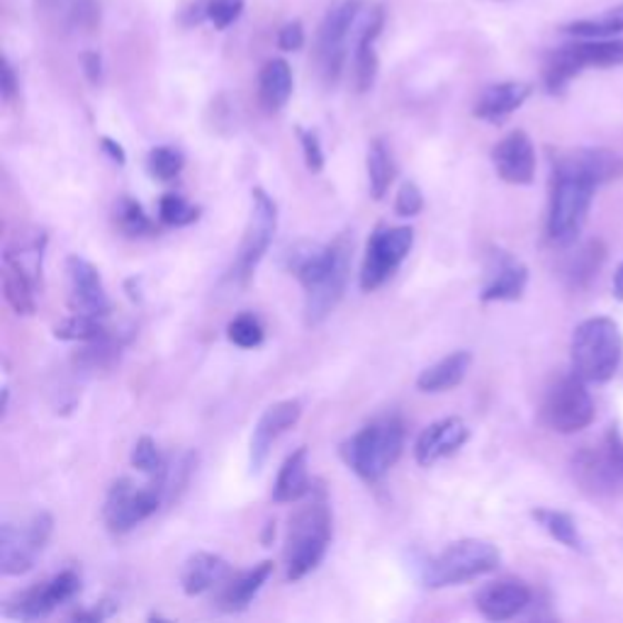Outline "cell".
Instances as JSON below:
<instances>
[{"instance_id":"cell-13","label":"cell","mask_w":623,"mask_h":623,"mask_svg":"<svg viewBox=\"0 0 623 623\" xmlns=\"http://www.w3.org/2000/svg\"><path fill=\"white\" fill-rule=\"evenodd\" d=\"M81 592V577L76 570H61L59 575L44 582H37L34 587L24 590L12 606L8 609L10 616L20 621H40L52 616L61 604L71 602Z\"/></svg>"},{"instance_id":"cell-29","label":"cell","mask_w":623,"mask_h":623,"mask_svg":"<svg viewBox=\"0 0 623 623\" xmlns=\"http://www.w3.org/2000/svg\"><path fill=\"white\" fill-rule=\"evenodd\" d=\"M273 575V563L263 561L257 567H251L241 575L227 582V587L220 596V606L224 612H244V609L257 600V594L263 590V584Z\"/></svg>"},{"instance_id":"cell-36","label":"cell","mask_w":623,"mask_h":623,"mask_svg":"<svg viewBox=\"0 0 623 623\" xmlns=\"http://www.w3.org/2000/svg\"><path fill=\"white\" fill-rule=\"evenodd\" d=\"M130 463H132L134 470H139V473L147 475V478L169 473L167 458L161 455V451L157 449V443L151 436H139L137 439L132 455H130Z\"/></svg>"},{"instance_id":"cell-48","label":"cell","mask_w":623,"mask_h":623,"mask_svg":"<svg viewBox=\"0 0 623 623\" xmlns=\"http://www.w3.org/2000/svg\"><path fill=\"white\" fill-rule=\"evenodd\" d=\"M100 147H103V151H105L110 161L118 163V167H124V163H127V151H124L122 144H118L110 137H103V139H100Z\"/></svg>"},{"instance_id":"cell-5","label":"cell","mask_w":623,"mask_h":623,"mask_svg":"<svg viewBox=\"0 0 623 623\" xmlns=\"http://www.w3.org/2000/svg\"><path fill=\"white\" fill-rule=\"evenodd\" d=\"M572 371L584 383H606L619 371L623 359V336L609 316L582 322L572 334Z\"/></svg>"},{"instance_id":"cell-18","label":"cell","mask_w":623,"mask_h":623,"mask_svg":"<svg viewBox=\"0 0 623 623\" xmlns=\"http://www.w3.org/2000/svg\"><path fill=\"white\" fill-rule=\"evenodd\" d=\"M494 171L504 183L529 185L536 175V149L526 132H510L492 149Z\"/></svg>"},{"instance_id":"cell-30","label":"cell","mask_w":623,"mask_h":623,"mask_svg":"<svg viewBox=\"0 0 623 623\" xmlns=\"http://www.w3.org/2000/svg\"><path fill=\"white\" fill-rule=\"evenodd\" d=\"M365 167H368V188H371L373 200H383L398 175L395 159H392V151L385 144V139L380 137L373 139L371 149H368Z\"/></svg>"},{"instance_id":"cell-25","label":"cell","mask_w":623,"mask_h":623,"mask_svg":"<svg viewBox=\"0 0 623 623\" xmlns=\"http://www.w3.org/2000/svg\"><path fill=\"white\" fill-rule=\"evenodd\" d=\"M308 446H300L285 458L273 485V502L292 504L310 498L314 482L308 473Z\"/></svg>"},{"instance_id":"cell-21","label":"cell","mask_w":623,"mask_h":623,"mask_svg":"<svg viewBox=\"0 0 623 623\" xmlns=\"http://www.w3.org/2000/svg\"><path fill=\"white\" fill-rule=\"evenodd\" d=\"M529 283V269L512 253L498 251L492 257V275L480 292L482 302H514L524 295Z\"/></svg>"},{"instance_id":"cell-14","label":"cell","mask_w":623,"mask_h":623,"mask_svg":"<svg viewBox=\"0 0 623 623\" xmlns=\"http://www.w3.org/2000/svg\"><path fill=\"white\" fill-rule=\"evenodd\" d=\"M580 482L592 492H614L623 488V439L609 431L600 449L582 451L575 461Z\"/></svg>"},{"instance_id":"cell-43","label":"cell","mask_w":623,"mask_h":623,"mask_svg":"<svg viewBox=\"0 0 623 623\" xmlns=\"http://www.w3.org/2000/svg\"><path fill=\"white\" fill-rule=\"evenodd\" d=\"M304 40H308V34H304V24L300 20H290L278 30V49H283V52H300Z\"/></svg>"},{"instance_id":"cell-9","label":"cell","mask_w":623,"mask_h":623,"mask_svg":"<svg viewBox=\"0 0 623 623\" xmlns=\"http://www.w3.org/2000/svg\"><path fill=\"white\" fill-rule=\"evenodd\" d=\"M623 63L621 40H582L567 44L551 54L545 63L543 81L549 93H563V88L575 79L582 69H609Z\"/></svg>"},{"instance_id":"cell-34","label":"cell","mask_w":623,"mask_h":623,"mask_svg":"<svg viewBox=\"0 0 623 623\" xmlns=\"http://www.w3.org/2000/svg\"><path fill=\"white\" fill-rule=\"evenodd\" d=\"M567 34L580 37V40H612L614 34L623 32V8H616L600 20H580L565 28Z\"/></svg>"},{"instance_id":"cell-47","label":"cell","mask_w":623,"mask_h":623,"mask_svg":"<svg viewBox=\"0 0 623 623\" xmlns=\"http://www.w3.org/2000/svg\"><path fill=\"white\" fill-rule=\"evenodd\" d=\"M20 96V79L16 73V67L8 59H3V100L12 103Z\"/></svg>"},{"instance_id":"cell-16","label":"cell","mask_w":623,"mask_h":623,"mask_svg":"<svg viewBox=\"0 0 623 623\" xmlns=\"http://www.w3.org/2000/svg\"><path fill=\"white\" fill-rule=\"evenodd\" d=\"M67 273H69V308L76 314H88V316H103L110 314L112 304L100 278L98 269L81 257H69L67 259Z\"/></svg>"},{"instance_id":"cell-8","label":"cell","mask_w":623,"mask_h":623,"mask_svg":"<svg viewBox=\"0 0 623 623\" xmlns=\"http://www.w3.org/2000/svg\"><path fill=\"white\" fill-rule=\"evenodd\" d=\"M363 8L365 6L361 0H341V3L326 10L324 20L320 22L314 42V61L320 67L324 83L329 86H334L341 79L343 67H346L353 49L355 22H359Z\"/></svg>"},{"instance_id":"cell-20","label":"cell","mask_w":623,"mask_h":623,"mask_svg":"<svg viewBox=\"0 0 623 623\" xmlns=\"http://www.w3.org/2000/svg\"><path fill=\"white\" fill-rule=\"evenodd\" d=\"M531 604V590L521 580H494L478 590L475 606L488 621L516 619Z\"/></svg>"},{"instance_id":"cell-7","label":"cell","mask_w":623,"mask_h":623,"mask_svg":"<svg viewBox=\"0 0 623 623\" xmlns=\"http://www.w3.org/2000/svg\"><path fill=\"white\" fill-rule=\"evenodd\" d=\"M169 478L171 468L169 473L149 478L147 485H134L130 478L114 480L103 506L108 529L112 533H127L147 521L151 514H157L169 494Z\"/></svg>"},{"instance_id":"cell-3","label":"cell","mask_w":623,"mask_h":623,"mask_svg":"<svg viewBox=\"0 0 623 623\" xmlns=\"http://www.w3.org/2000/svg\"><path fill=\"white\" fill-rule=\"evenodd\" d=\"M596 188H600V183H596L592 175L584 173L567 154L557 157L549 224H545L553 244L563 247L577 239L584 220H587Z\"/></svg>"},{"instance_id":"cell-32","label":"cell","mask_w":623,"mask_h":623,"mask_svg":"<svg viewBox=\"0 0 623 623\" xmlns=\"http://www.w3.org/2000/svg\"><path fill=\"white\" fill-rule=\"evenodd\" d=\"M110 332L100 322V316H88V314H71L61 324L54 326V336L61 341H98L108 336Z\"/></svg>"},{"instance_id":"cell-35","label":"cell","mask_w":623,"mask_h":623,"mask_svg":"<svg viewBox=\"0 0 623 623\" xmlns=\"http://www.w3.org/2000/svg\"><path fill=\"white\" fill-rule=\"evenodd\" d=\"M122 351V341L114 339L112 334L98 339V341H88V346L83 351L76 353V363L86 371H98V368H110L118 355Z\"/></svg>"},{"instance_id":"cell-11","label":"cell","mask_w":623,"mask_h":623,"mask_svg":"<svg viewBox=\"0 0 623 623\" xmlns=\"http://www.w3.org/2000/svg\"><path fill=\"white\" fill-rule=\"evenodd\" d=\"M414 247L412 227H378L365 244L361 265V290L375 292L400 271Z\"/></svg>"},{"instance_id":"cell-49","label":"cell","mask_w":623,"mask_h":623,"mask_svg":"<svg viewBox=\"0 0 623 623\" xmlns=\"http://www.w3.org/2000/svg\"><path fill=\"white\" fill-rule=\"evenodd\" d=\"M614 292H616L619 300H623V263L619 265V271L614 273Z\"/></svg>"},{"instance_id":"cell-41","label":"cell","mask_w":623,"mask_h":623,"mask_svg":"<svg viewBox=\"0 0 623 623\" xmlns=\"http://www.w3.org/2000/svg\"><path fill=\"white\" fill-rule=\"evenodd\" d=\"M295 132L302 144L304 167H308L312 173H322L324 171V149H322L320 137H316L312 130H302V127H298Z\"/></svg>"},{"instance_id":"cell-4","label":"cell","mask_w":623,"mask_h":623,"mask_svg":"<svg viewBox=\"0 0 623 623\" xmlns=\"http://www.w3.org/2000/svg\"><path fill=\"white\" fill-rule=\"evenodd\" d=\"M404 424L400 416H383L355 431L341 443V461L368 485L383 480L402 458Z\"/></svg>"},{"instance_id":"cell-28","label":"cell","mask_w":623,"mask_h":623,"mask_svg":"<svg viewBox=\"0 0 623 623\" xmlns=\"http://www.w3.org/2000/svg\"><path fill=\"white\" fill-rule=\"evenodd\" d=\"M292 69L285 59H271L259 73V100L265 112H281L292 96Z\"/></svg>"},{"instance_id":"cell-40","label":"cell","mask_w":623,"mask_h":623,"mask_svg":"<svg viewBox=\"0 0 623 623\" xmlns=\"http://www.w3.org/2000/svg\"><path fill=\"white\" fill-rule=\"evenodd\" d=\"M244 8H247L244 0H205L208 22L220 32L232 28V24L244 16Z\"/></svg>"},{"instance_id":"cell-33","label":"cell","mask_w":623,"mask_h":623,"mask_svg":"<svg viewBox=\"0 0 623 623\" xmlns=\"http://www.w3.org/2000/svg\"><path fill=\"white\" fill-rule=\"evenodd\" d=\"M114 222L127 237H144L154 232V222L149 220L144 208L130 195H122L114 205Z\"/></svg>"},{"instance_id":"cell-38","label":"cell","mask_w":623,"mask_h":623,"mask_svg":"<svg viewBox=\"0 0 623 623\" xmlns=\"http://www.w3.org/2000/svg\"><path fill=\"white\" fill-rule=\"evenodd\" d=\"M147 163H149V173L154 175L157 181L169 183L173 178L181 175L185 167V157L173 147H154L149 151Z\"/></svg>"},{"instance_id":"cell-23","label":"cell","mask_w":623,"mask_h":623,"mask_svg":"<svg viewBox=\"0 0 623 623\" xmlns=\"http://www.w3.org/2000/svg\"><path fill=\"white\" fill-rule=\"evenodd\" d=\"M232 575H234L232 565H229V561H224L222 555L200 551L188 557L181 575V587L188 596H200L229 582Z\"/></svg>"},{"instance_id":"cell-6","label":"cell","mask_w":623,"mask_h":623,"mask_svg":"<svg viewBox=\"0 0 623 623\" xmlns=\"http://www.w3.org/2000/svg\"><path fill=\"white\" fill-rule=\"evenodd\" d=\"M502 555L498 545L482 539H461L446 545L439 555L431 557L424 565V587L443 590L455 587V584L470 582L475 577L488 575V572L500 567Z\"/></svg>"},{"instance_id":"cell-42","label":"cell","mask_w":623,"mask_h":623,"mask_svg":"<svg viewBox=\"0 0 623 623\" xmlns=\"http://www.w3.org/2000/svg\"><path fill=\"white\" fill-rule=\"evenodd\" d=\"M424 210V193H422V188H419L416 183L412 181H406L402 183L400 188V193L395 198V212L400 214V218H416L419 212Z\"/></svg>"},{"instance_id":"cell-19","label":"cell","mask_w":623,"mask_h":623,"mask_svg":"<svg viewBox=\"0 0 623 623\" xmlns=\"http://www.w3.org/2000/svg\"><path fill=\"white\" fill-rule=\"evenodd\" d=\"M470 439V429L461 416H446L439 419L431 426L422 431V436L416 439L414 458L422 468L436 465L443 458L461 451Z\"/></svg>"},{"instance_id":"cell-12","label":"cell","mask_w":623,"mask_h":623,"mask_svg":"<svg viewBox=\"0 0 623 623\" xmlns=\"http://www.w3.org/2000/svg\"><path fill=\"white\" fill-rule=\"evenodd\" d=\"M543 422L557 434H577L587 429L594 419V400L577 375L561 378L545 392Z\"/></svg>"},{"instance_id":"cell-22","label":"cell","mask_w":623,"mask_h":623,"mask_svg":"<svg viewBox=\"0 0 623 623\" xmlns=\"http://www.w3.org/2000/svg\"><path fill=\"white\" fill-rule=\"evenodd\" d=\"M40 553V545L32 541L28 526H16L10 521L0 526V572L6 577L30 572L34 567V557Z\"/></svg>"},{"instance_id":"cell-39","label":"cell","mask_w":623,"mask_h":623,"mask_svg":"<svg viewBox=\"0 0 623 623\" xmlns=\"http://www.w3.org/2000/svg\"><path fill=\"white\" fill-rule=\"evenodd\" d=\"M159 220L169 227H188L200 220V208L190 205L183 195L167 193L159 200Z\"/></svg>"},{"instance_id":"cell-10","label":"cell","mask_w":623,"mask_h":623,"mask_svg":"<svg viewBox=\"0 0 623 623\" xmlns=\"http://www.w3.org/2000/svg\"><path fill=\"white\" fill-rule=\"evenodd\" d=\"M278 229V205L263 188L251 190V214L234 259V278L247 285L269 253Z\"/></svg>"},{"instance_id":"cell-2","label":"cell","mask_w":623,"mask_h":623,"mask_svg":"<svg viewBox=\"0 0 623 623\" xmlns=\"http://www.w3.org/2000/svg\"><path fill=\"white\" fill-rule=\"evenodd\" d=\"M332 543V510H329L326 488L314 482L310 500L290 516L285 536V577L298 582L320 567Z\"/></svg>"},{"instance_id":"cell-46","label":"cell","mask_w":623,"mask_h":623,"mask_svg":"<svg viewBox=\"0 0 623 623\" xmlns=\"http://www.w3.org/2000/svg\"><path fill=\"white\" fill-rule=\"evenodd\" d=\"M81 67H83V73H86V79L91 81L93 86H98L100 81H103V57H100L98 52H83L81 54Z\"/></svg>"},{"instance_id":"cell-1","label":"cell","mask_w":623,"mask_h":623,"mask_svg":"<svg viewBox=\"0 0 623 623\" xmlns=\"http://www.w3.org/2000/svg\"><path fill=\"white\" fill-rule=\"evenodd\" d=\"M351 249L349 234H339L332 244L298 241L283 253L285 271L295 275L304 290V326L324 324L346 295Z\"/></svg>"},{"instance_id":"cell-50","label":"cell","mask_w":623,"mask_h":623,"mask_svg":"<svg viewBox=\"0 0 623 623\" xmlns=\"http://www.w3.org/2000/svg\"><path fill=\"white\" fill-rule=\"evenodd\" d=\"M271 539H275V524H269L265 526V533H263V545H269Z\"/></svg>"},{"instance_id":"cell-31","label":"cell","mask_w":623,"mask_h":623,"mask_svg":"<svg viewBox=\"0 0 623 623\" xmlns=\"http://www.w3.org/2000/svg\"><path fill=\"white\" fill-rule=\"evenodd\" d=\"M533 519L539 521V524L551 533V536L563 543L565 549L572 551H582V539H580V531L575 519L565 512H555V510H533Z\"/></svg>"},{"instance_id":"cell-26","label":"cell","mask_w":623,"mask_h":623,"mask_svg":"<svg viewBox=\"0 0 623 623\" xmlns=\"http://www.w3.org/2000/svg\"><path fill=\"white\" fill-rule=\"evenodd\" d=\"M3 295L16 314L20 316L34 314L37 310L34 275L12 251H6L3 257Z\"/></svg>"},{"instance_id":"cell-27","label":"cell","mask_w":623,"mask_h":623,"mask_svg":"<svg viewBox=\"0 0 623 623\" xmlns=\"http://www.w3.org/2000/svg\"><path fill=\"white\" fill-rule=\"evenodd\" d=\"M470 365H473V353L455 351V353L446 355V359H441L439 363L429 365L426 371L419 373L416 388L422 392H431V395H436V392L455 390L465 380Z\"/></svg>"},{"instance_id":"cell-45","label":"cell","mask_w":623,"mask_h":623,"mask_svg":"<svg viewBox=\"0 0 623 623\" xmlns=\"http://www.w3.org/2000/svg\"><path fill=\"white\" fill-rule=\"evenodd\" d=\"M114 612H118V604H114L112 600H103V602H98L96 606L86 609V612H76L71 619H73V621H91V623H98V621L110 619Z\"/></svg>"},{"instance_id":"cell-37","label":"cell","mask_w":623,"mask_h":623,"mask_svg":"<svg viewBox=\"0 0 623 623\" xmlns=\"http://www.w3.org/2000/svg\"><path fill=\"white\" fill-rule=\"evenodd\" d=\"M263 336H265L263 324L259 316L251 312L234 316V320L227 326V339L239 349H257L263 343Z\"/></svg>"},{"instance_id":"cell-15","label":"cell","mask_w":623,"mask_h":623,"mask_svg":"<svg viewBox=\"0 0 623 623\" xmlns=\"http://www.w3.org/2000/svg\"><path fill=\"white\" fill-rule=\"evenodd\" d=\"M385 28L383 6H365L353 32V81L355 91L368 93L375 86L380 71L378 40Z\"/></svg>"},{"instance_id":"cell-44","label":"cell","mask_w":623,"mask_h":623,"mask_svg":"<svg viewBox=\"0 0 623 623\" xmlns=\"http://www.w3.org/2000/svg\"><path fill=\"white\" fill-rule=\"evenodd\" d=\"M71 20L73 24H79V28L93 30L100 20V10L96 6V0H73Z\"/></svg>"},{"instance_id":"cell-24","label":"cell","mask_w":623,"mask_h":623,"mask_svg":"<svg viewBox=\"0 0 623 623\" xmlns=\"http://www.w3.org/2000/svg\"><path fill=\"white\" fill-rule=\"evenodd\" d=\"M529 96H531L529 83H519V81L494 83V86L485 88L482 96L478 98L475 118L500 124L510 118L512 112H516L521 105H524Z\"/></svg>"},{"instance_id":"cell-17","label":"cell","mask_w":623,"mask_h":623,"mask_svg":"<svg viewBox=\"0 0 623 623\" xmlns=\"http://www.w3.org/2000/svg\"><path fill=\"white\" fill-rule=\"evenodd\" d=\"M302 416V402L300 400H281L271 404L265 410L257 426H253L251 443H249V463L251 473H259V470L269 461V453L273 443L281 439L288 429L295 426Z\"/></svg>"}]
</instances>
